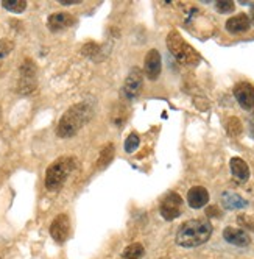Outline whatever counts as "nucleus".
<instances>
[{
	"mask_svg": "<svg viewBox=\"0 0 254 259\" xmlns=\"http://www.w3.org/2000/svg\"><path fill=\"white\" fill-rule=\"evenodd\" d=\"M212 236L211 222L205 219H192L184 222L176 233V244L184 248H193L206 244Z\"/></svg>",
	"mask_w": 254,
	"mask_h": 259,
	"instance_id": "f257e3e1",
	"label": "nucleus"
},
{
	"mask_svg": "<svg viewBox=\"0 0 254 259\" xmlns=\"http://www.w3.org/2000/svg\"><path fill=\"white\" fill-rule=\"evenodd\" d=\"M90 117H92V108H90L87 103L81 102V103L70 106L63 114V117L58 123L57 135L63 139L75 136L87 123V120Z\"/></svg>",
	"mask_w": 254,
	"mask_h": 259,
	"instance_id": "f03ea898",
	"label": "nucleus"
},
{
	"mask_svg": "<svg viewBox=\"0 0 254 259\" xmlns=\"http://www.w3.org/2000/svg\"><path fill=\"white\" fill-rule=\"evenodd\" d=\"M167 47H169L170 53L176 58V61H179L184 66H196L199 61H201L199 53L189 42H186L183 36H181L176 30H172L167 34Z\"/></svg>",
	"mask_w": 254,
	"mask_h": 259,
	"instance_id": "7ed1b4c3",
	"label": "nucleus"
},
{
	"mask_svg": "<svg viewBox=\"0 0 254 259\" xmlns=\"http://www.w3.org/2000/svg\"><path fill=\"white\" fill-rule=\"evenodd\" d=\"M75 159L70 156H63L52 162V165L45 172V188L52 192L60 191L66 183L69 174L75 169Z\"/></svg>",
	"mask_w": 254,
	"mask_h": 259,
	"instance_id": "20e7f679",
	"label": "nucleus"
},
{
	"mask_svg": "<svg viewBox=\"0 0 254 259\" xmlns=\"http://www.w3.org/2000/svg\"><path fill=\"white\" fill-rule=\"evenodd\" d=\"M181 209H183V198L176 192L167 194L161 201V215L166 220H175L181 215Z\"/></svg>",
	"mask_w": 254,
	"mask_h": 259,
	"instance_id": "39448f33",
	"label": "nucleus"
},
{
	"mask_svg": "<svg viewBox=\"0 0 254 259\" xmlns=\"http://www.w3.org/2000/svg\"><path fill=\"white\" fill-rule=\"evenodd\" d=\"M50 234L52 237L55 239V242L58 244H64L66 240L69 239L70 234V219L67 214H60L55 217V220L52 222L50 225Z\"/></svg>",
	"mask_w": 254,
	"mask_h": 259,
	"instance_id": "423d86ee",
	"label": "nucleus"
},
{
	"mask_svg": "<svg viewBox=\"0 0 254 259\" xmlns=\"http://www.w3.org/2000/svg\"><path fill=\"white\" fill-rule=\"evenodd\" d=\"M36 88V66L31 60H25L21 66V81L19 91L24 94H28Z\"/></svg>",
	"mask_w": 254,
	"mask_h": 259,
	"instance_id": "0eeeda50",
	"label": "nucleus"
},
{
	"mask_svg": "<svg viewBox=\"0 0 254 259\" xmlns=\"http://www.w3.org/2000/svg\"><path fill=\"white\" fill-rule=\"evenodd\" d=\"M142 84H143L142 70L139 67H133L131 72H130V75L126 77V81H125V86H123V94L130 100L136 99L140 94Z\"/></svg>",
	"mask_w": 254,
	"mask_h": 259,
	"instance_id": "6e6552de",
	"label": "nucleus"
},
{
	"mask_svg": "<svg viewBox=\"0 0 254 259\" xmlns=\"http://www.w3.org/2000/svg\"><path fill=\"white\" fill-rule=\"evenodd\" d=\"M234 96L243 109L254 108V86L252 84H249L246 81L237 83L234 86Z\"/></svg>",
	"mask_w": 254,
	"mask_h": 259,
	"instance_id": "1a4fd4ad",
	"label": "nucleus"
},
{
	"mask_svg": "<svg viewBox=\"0 0 254 259\" xmlns=\"http://www.w3.org/2000/svg\"><path fill=\"white\" fill-rule=\"evenodd\" d=\"M161 53L156 50V49H151L147 57H145V61H143V70H145V75H147L148 80L155 81L158 80V77L161 75Z\"/></svg>",
	"mask_w": 254,
	"mask_h": 259,
	"instance_id": "9d476101",
	"label": "nucleus"
},
{
	"mask_svg": "<svg viewBox=\"0 0 254 259\" xmlns=\"http://www.w3.org/2000/svg\"><path fill=\"white\" fill-rule=\"evenodd\" d=\"M223 239L228 244L237 245V247H248L251 244V237L245 230L234 228V227H226L223 231Z\"/></svg>",
	"mask_w": 254,
	"mask_h": 259,
	"instance_id": "9b49d317",
	"label": "nucleus"
},
{
	"mask_svg": "<svg viewBox=\"0 0 254 259\" xmlns=\"http://www.w3.org/2000/svg\"><path fill=\"white\" fill-rule=\"evenodd\" d=\"M209 201V192L203 186H193L187 192V203L193 209H199L208 205Z\"/></svg>",
	"mask_w": 254,
	"mask_h": 259,
	"instance_id": "f8f14e48",
	"label": "nucleus"
},
{
	"mask_svg": "<svg viewBox=\"0 0 254 259\" xmlns=\"http://www.w3.org/2000/svg\"><path fill=\"white\" fill-rule=\"evenodd\" d=\"M72 24H74V17H72L69 13L66 11H60V13H53L48 16L47 25L50 28V31H61L69 28Z\"/></svg>",
	"mask_w": 254,
	"mask_h": 259,
	"instance_id": "ddd939ff",
	"label": "nucleus"
},
{
	"mask_svg": "<svg viewBox=\"0 0 254 259\" xmlns=\"http://www.w3.org/2000/svg\"><path fill=\"white\" fill-rule=\"evenodd\" d=\"M251 22H249V17L245 13H240L237 16H232L226 21V30L232 34H237V33H243L249 28Z\"/></svg>",
	"mask_w": 254,
	"mask_h": 259,
	"instance_id": "4468645a",
	"label": "nucleus"
},
{
	"mask_svg": "<svg viewBox=\"0 0 254 259\" xmlns=\"http://www.w3.org/2000/svg\"><path fill=\"white\" fill-rule=\"evenodd\" d=\"M229 167H231V174L235 180L246 181L249 178V167L242 158H239V156L232 158L229 162Z\"/></svg>",
	"mask_w": 254,
	"mask_h": 259,
	"instance_id": "2eb2a0df",
	"label": "nucleus"
},
{
	"mask_svg": "<svg viewBox=\"0 0 254 259\" xmlns=\"http://www.w3.org/2000/svg\"><path fill=\"white\" fill-rule=\"evenodd\" d=\"M222 203L226 209H242L248 205V201L245 198H242L239 194H234V192H223Z\"/></svg>",
	"mask_w": 254,
	"mask_h": 259,
	"instance_id": "dca6fc26",
	"label": "nucleus"
},
{
	"mask_svg": "<svg viewBox=\"0 0 254 259\" xmlns=\"http://www.w3.org/2000/svg\"><path fill=\"white\" fill-rule=\"evenodd\" d=\"M113 156H114V145H113V144L105 145L103 149H101V152H100L98 159H97V167H98V169L106 167V165L111 162Z\"/></svg>",
	"mask_w": 254,
	"mask_h": 259,
	"instance_id": "f3484780",
	"label": "nucleus"
},
{
	"mask_svg": "<svg viewBox=\"0 0 254 259\" xmlns=\"http://www.w3.org/2000/svg\"><path fill=\"white\" fill-rule=\"evenodd\" d=\"M142 256H143V247L140 244H131L122 253V259H140Z\"/></svg>",
	"mask_w": 254,
	"mask_h": 259,
	"instance_id": "a211bd4d",
	"label": "nucleus"
},
{
	"mask_svg": "<svg viewBox=\"0 0 254 259\" xmlns=\"http://www.w3.org/2000/svg\"><path fill=\"white\" fill-rule=\"evenodd\" d=\"M2 7L11 13H16V14H19L22 11H25L27 8V2L25 0H4L2 2Z\"/></svg>",
	"mask_w": 254,
	"mask_h": 259,
	"instance_id": "6ab92c4d",
	"label": "nucleus"
},
{
	"mask_svg": "<svg viewBox=\"0 0 254 259\" xmlns=\"http://www.w3.org/2000/svg\"><path fill=\"white\" fill-rule=\"evenodd\" d=\"M242 130H243L242 128V122L237 117H229L228 119V122H226V132H228L229 136H232V138L240 136Z\"/></svg>",
	"mask_w": 254,
	"mask_h": 259,
	"instance_id": "aec40b11",
	"label": "nucleus"
},
{
	"mask_svg": "<svg viewBox=\"0 0 254 259\" xmlns=\"http://www.w3.org/2000/svg\"><path fill=\"white\" fill-rule=\"evenodd\" d=\"M139 142H140L139 135L137 133H131L128 138H126V141H125V152L126 153H133L139 147Z\"/></svg>",
	"mask_w": 254,
	"mask_h": 259,
	"instance_id": "412c9836",
	"label": "nucleus"
},
{
	"mask_svg": "<svg viewBox=\"0 0 254 259\" xmlns=\"http://www.w3.org/2000/svg\"><path fill=\"white\" fill-rule=\"evenodd\" d=\"M215 8L219 13H223V14H228V13H232L235 5L234 2H231V0H220V2L215 4Z\"/></svg>",
	"mask_w": 254,
	"mask_h": 259,
	"instance_id": "4be33fe9",
	"label": "nucleus"
},
{
	"mask_svg": "<svg viewBox=\"0 0 254 259\" xmlns=\"http://www.w3.org/2000/svg\"><path fill=\"white\" fill-rule=\"evenodd\" d=\"M237 222H239V225L246 228V230H251L254 231V217L252 215H248V214H242L237 217Z\"/></svg>",
	"mask_w": 254,
	"mask_h": 259,
	"instance_id": "5701e85b",
	"label": "nucleus"
},
{
	"mask_svg": "<svg viewBox=\"0 0 254 259\" xmlns=\"http://www.w3.org/2000/svg\"><path fill=\"white\" fill-rule=\"evenodd\" d=\"M11 49H13V44L11 42H8L5 39H0V63H2V60L5 57H8Z\"/></svg>",
	"mask_w": 254,
	"mask_h": 259,
	"instance_id": "b1692460",
	"label": "nucleus"
},
{
	"mask_svg": "<svg viewBox=\"0 0 254 259\" xmlns=\"http://www.w3.org/2000/svg\"><path fill=\"white\" fill-rule=\"evenodd\" d=\"M206 214L209 215V217H219V209H217V206H212V208H208V211H206Z\"/></svg>",
	"mask_w": 254,
	"mask_h": 259,
	"instance_id": "393cba45",
	"label": "nucleus"
},
{
	"mask_svg": "<svg viewBox=\"0 0 254 259\" xmlns=\"http://www.w3.org/2000/svg\"><path fill=\"white\" fill-rule=\"evenodd\" d=\"M61 5H74V4H80V0H60Z\"/></svg>",
	"mask_w": 254,
	"mask_h": 259,
	"instance_id": "a878e982",
	"label": "nucleus"
},
{
	"mask_svg": "<svg viewBox=\"0 0 254 259\" xmlns=\"http://www.w3.org/2000/svg\"><path fill=\"white\" fill-rule=\"evenodd\" d=\"M249 22L254 25V7L251 8V17H249Z\"/></svg>",
	"mask_w": 254,
	"mask_h": 259,
	"instance_id": "bb28decb",
	"label": "nucleus"
}]
</instances>
